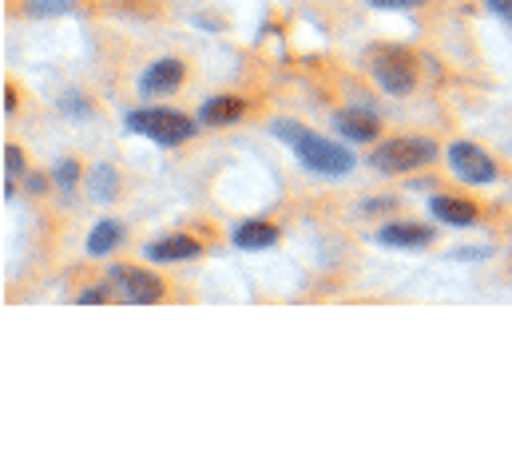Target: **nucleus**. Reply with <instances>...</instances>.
Returning <instances> with one entry per match:
<instances>
[{
	"label": "nucleus",
	"mask_w": 512,
	"mask_h": 472,
	"mask_svg": "<svg viewBox=\"0 0 512 472\" xmlns=\"http://www.w3.org/2000/svg\"><path fill=\"white\" fill-rule=\"evenodd\" d=\"M433 159H437V143L425 135H393V139L378 143L370 155L374 171H382V175H405V171L429 167Z\"/></svg>",
	"instance_id": "nucleus-1"
},
{
	"label": "nucleus",
	"mask_w": 512,
	"mask_h": 472,
	"mask_svg": "<svg viewBox=\"0 0 512 472\" xmlns=\"http://www.w3.org/2000/svg\"><path fill=\"white\" fill-rule=\"evenodd\" d=\"M124 127L135 131V135H147V139L163 143V147H179L199 131V119L171 112V108H139V112H128Z\"/></svg>",
	"instance_id": "nucleus-2"
},
{
	"label": "nucleus",
	"mask_w": 512,
	"mask_h": 472,
	"mask_svg": "<svg viewBox=\"0 0 512 472\" xmlns=\"http://www.w3.org/2000/svg\"><path fill=\"white\" fill-rule=\"evenodd\" d=\"M294 155L306 171L314 175H326V179H338V175H350L354 171V151L346 143H334L318 131H306L298 143H294Z\"/></svg>",
	"instance_id": "nucleus-3"
},
{
	"label": "nucleus",
	"mask_w": 512,
	"mask_h": 472,
	"mask_svg": "<svg viewBox=\"0 0 512 472\" xmlns=\"http://www.w3.org/2000/svg\"><path fill=\"white\" fill-rule=\"evenodd\" d=\"M374 80L385 96H413L417 88V60L405 48H382L374 56Z\"/></svg>",
	"instance_id": "nucleus-4"
},
{
	"label": "nucleus",
	"mask_w": 512,
	"mask_h": 472,
	"mask_svg": "<svg viewBox=\"0 0 512 472\" xmlns=\"http://www.w3.org/2000/svg\"><path fill=\"white\" fill-rule=\"evenodd\" d=\"M445 159H449V171L461 179V183H473V187H489L497 183V163L485 147L469 143V139H457L445 147Z\"/></svg>",
	"instance_id": "nucleus-5"
},
{
	"label": "nucleus",
	"mask_w": 512,
	"mask_h": 472,
	"mask_svg": "<svg viewBox=\"0 0 512 472\" xmlns=\"http://www.w3.org/2000/svg\"><path fill=\"white\" fill-rule=\"evenodd\" d=\"M112 282L120 286L124 302H131V306H155L167 294L163 278L155 270H143V266H112Z\"/></svg>",
	"instance_id": "nucleus-6"
},
{
	"label": "nucleus",
	"mask_w": 512,
	"mask_h": 472,
	"mask_svg": "<svg viewBox=\"0 0 512 472\" xmlns=\"http://www.w3.org/2000/svg\"><path fill=\"white\" fill-rule=\"evenodd\" d=\"M183 76H187V68H183L179 56H159L155 64L143 68V76H139V92H143V96H167V92H179V88H183Z\"/></svg>",
	"instance_id": "nucleus-7"
},
{
	"label": "nucleus",
	"mask_w": 512,
	"mask_h": 472,
	"mask_svg": "<svg viewBox=\"0 0 512 472\" xmlns=\"http://www.w3.org/2000/svg\"><path fill=\"white\" fill-rule=\"evenodd\" d=\"M334 127H338V135L350 139V143H374V139L382 135V119L374 116V112H366V108H346V112H338V116H334Z\"/></svg>",
	"instance_id": "nucleus-8"
},
{
	"label": "nucleus",
	"mask_w": 512,
	"mask_h": 472,
	"mask_svg": "<svg viewBox=\"0 0 512 472\" xmlns=\"http://www.w3.org/2000/svg\"><path fill=\"white\" fill-rule=\"evenodd\" d=\"M429 215H437V223H445V227H473L481 219V207L461 195H433Z\"/></svg>",
	"instance_id": "nucleus-9"
},
{
	"label": "nucleus",
	"mask_w": 512,
	"mask_h": 472,
	"mask_svg": "<svg viewBox=\"0 0 512 472\" xmlns=\"http://www.w3.org/2000/svg\"><path fill=\"white\" fill-rule=\"evenodd\" d=\"M143 254L151 262H187V258H199L203 246H199V238L191 235H163V238H151L143 246Z\"/></svg>",
	"instance_id": "nucleus-10"
},
{
	"label": "nucleus",
	"mask_w": 512,
	"mask_h": 472,
	"mask_svg": "<svg viewBox=\"0 0 512 472\" xmlns=\"http://www.w3.org/2000/svg\"><path fill=\"white\" fill-rule=\"evenodd\" d=\"M378 242L393 246V250H425V246H433V227H421V223H385L382 231H378Z\"/></svg>",
	"instance_id": "nucleus-11"
},
{
	"label": "nucleus",
	"mask_w": 512,
	"mask_h": 472,
	"mask_svg": "<svg viewBox=\"0 0 512 472\" xmlns=\"http://www.w3.org/2000/svg\"><path fill=\"white\" fill-rule=\"evenodd\" d=\"M84 183H88L84 191H88V199H92L96 207H112V203L120 199V171H116L112 163H96Z\"/></svg>",
	"instance_id": "nucleus-12"
},
{
	"label": "nucleus",
	"mask_w": 512,
	"mask_h": 472,
	"mask_svg": "<svg viewBox=\"0 0 512 472\" xmlns=\"http://www.w3.org/2000/svg\"><path fill=\"white\" fill-rule=\"evenodd\" d=\"M247 116V104L239 96H211L203 108H199V123L207 127H231Z\"/></svg>",
	"instance_id": "nucleus-13"
},
{
	"label": "nucleus",
	"mask_w": 512,
	"mask_h": 472,
	"mask_svg": "<svg viewBox=\"0 0 512 472\" xmlns=\"http://www.w3.org/2000/svg\"><path fill=\"white\" fill-rule=\"evenodd\" d=\"M278 242V227L274 223H262V219H247L235 227V246L239 250H270Z\"/></svg>",
	"instance_id": "nucleus-14"
},
{
	"label": "nucleus",
	"mask_w": 512,
	"mask_h": 472,
	"mask_svg": "<svg viewBox=\"0 0 512 472\" xmlns=\"http://www.w3.org/2000/svg\"><path fill=\"white\" fill-rule=\"evenodd\" d=\"M120 238H124V227H120L116 219H104V223L92 227V235H88V242H84V250H88V258H104V254H112V250L120 246Z\"/></svg>",
	"instance_id": "nucleus-15"
},
{
	"label": "nucleus",
	"mask_w": 512,
	"mask_h": 472,
	"mask_svg": "<svg viewBox=\"0 0 512 472\" xmlns=\"http://www.w3.org/2000/svg\"><path fill=\"white\" fill-rule=\"evenodd\" d=\"M52 183H56L64 195H72V191L84 183V171H80V163H76V159H60V163L52 167Z\"/></svg>",
	"instance_id": "nucleus-16"
},
{
	"label": "nucleus",
	"mask_w": 512,
	"mask_h": 472,
	"mask_svg": "<svg viewBox=\"0 0 512 472\" xmlns=\"http://www.w3.org/2000/svg\"><path fill=\"white\" fill-rule=\"evenodd\" d=\"M80 0H24V16L32 20H48V16H64L72 12Z\"/></svg>",
	"instance_id": "nucleus-17"
},
{
	"label": "nucleus",
	"mask_w": 512,
	"mask_h": 472,
	"mask_svg": "<svg viewBox=\"0 0 512 472\" xmlns=\"http://www.w3.org/2000/svg\"><path fill=\"white\" fill-rule=\"evenodd\" d=\"M60 112H64L68 119H80V123H84V119H92V104H88L76 88H68V92L60 96Z\"/></svg>",
	"instance_id": "nucleus-18"
},
{
	"label": "nucleus",
	"mask_w": 512,
	"mask_h": 472,
	"mask_svg": "<svg viewBox=\"0 0 512 472\" xmlns=\"http://www.w3.org/2000/svg\"><path fill=\"white\" fill-rule=\"evenodd\" d=\"M28 171H24V151L16 147V143H8L4 147V183H16V179H24Z\"/></svg>",
	"instance_id": "nucleus-19"
},
{
	"label": "nucleus",
	"mask_w": 512,
	"mask_h": 472,
	"mask_svg": "<svg viewBox=\"0 0 512 472\" xmlns=\"http://www.w3.org/2000/svg\"><path fill=\"white\" fill-rule=\"evenodd\" d=\"M270 131H274L278 139H286L290 147H294V143L306 135V127H302V123H290V119H274V123H270Z\"/></svg>",
	"instance_id": "nucleus-20"
},
{
	"label": "nucleus",
	"mask_w": 512,
	"mask_h": 472,
	"mask_svg": "<svg viewBox=\"0 0 512 472\" xmlns=\"http://www.w3.org/2000/svg\"><path fill=\"white\" fill-rule=\"evenodd\" d=\"M80 302H84V306H104V302H112V286H108V282H96V286L80 290Z\"/></svg>",
	"instance_id": "nucleus-21"
},
{
	"label": "nucleus",
	"mask_w": 512,
	"mask_h": 472,
	"mask_svg": "<svg viewBox=\"0 0 512 472\" xmlns=\"http://www.w3.org/2000/svg\"><path fill=\"white\" fill-rule=\"evenodd\" d=\"M24 187H28L32 195H48V187H52V175H24Z\"/></svg>",
	"instance_id": "nucleus-22"
},
{
	"label": "nucleus",
	"mask_w": 512,
	"mask_h": 472,
	"mask_svg": "<svg viewBox=\"0 0 512 472\" xmlns=\"http://www.w3.org/2000/svg\"><path fill=\"white\" fill-rule=\"evenodd\" d=\"M393 207H397L393 199H366L358 211H362V215H385V211H393Z\"/></svg>",
	"instance_id": "nucleus-23"
},
{
	"label": "nucleus",
	"mask_w": 512,
	"mask_h": 472,
	"mask_svg": "<svg viewBox=\"0 0 512 472\" xmlns=\"http://www.w3.org/2000/svg\"><path fill=\"white\" fill-rule=\"evenodd\" d=\"M370 8H385V12H397V8H417L425 0H366Z\"/></svg>",
	"instance_id": "nucleus-24"
},
{
	"label": "nucleus",
	"mask_w": 512,
	"mask_h": 472,
	"mask_svg": "<svg viewBox=\"0 0 512 472\" xmlns=\"http://www.w3.org/2000/svg\"><path fill=\"white\" fill-rule=\"evenodd\" d=\"M485 4H489L493 16H501L505 24H512V0H485Z\"/></svg>",
	"instance_id": "nucleus-25"
},
{
	"label": "nucleus",
	"mask_w": 512,
	"mask_h": 472,
	"mask_svg": "<svg viewBox=\"0 0 512 472\" xmlns=\"http://www.w3.org/2000/svg\"><path fill=\"white\" fill-rule=\"evenodd\" d=\"M4 112H8V116L16 112V92H12V88H4Z\"/></svg>",
	"instance_id": "nucleus-26"
}]
</instances>
